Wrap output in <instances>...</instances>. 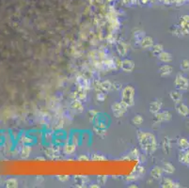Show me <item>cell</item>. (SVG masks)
Instances as JSON below:
<instances>
[{
  "label": "cell",
  "mask_w": 189,
  "mask_h": 188,
  "mask_svg": "<svg viewBox=\"0 0 189 188\" xmlns=\"http://www.w3.org/2000/svg\"><path fill=\"white\" fill-rule=\"evenodd\" d=\"M158 59H159L162 62H165V63H168L169 61H171L172 59V56L168 52H161L159 54V56H158Z\"/></svg>",
  "instance_id": "9c48e42d"
},
{
  "label": "cell",
  "mask_w": 189,
  "mask_h": 188,
  "mask_svg": "<svg viewBox=\"0 0 189 188\" xmlns=\"http://www.w3.org/2000/svg\"><path fill=\"white\" fill-rule=\"evenodd\" d=\"M179 161L183 164H189V152L180 153Z\"/></svg>",
  "instance_id": "5bb4252c"
},
{
  "label": "cell",
  "mask_w": 189,
  "mask_h": 188,
  "mask_svg": "<svg viewBox=\"0 0 189 188\" xmlns=\"http://www.w3.org/2000/svg\"><path fill=\"white\" fill-rule=\"evenodd\" d=\"M169 96H170V98L172 101H174L176 103H180L181 101H182V94H181L179 91H171L170 94H169Z\"/></svg>",
  "instance_id": "4fadbf2b"
},
{
  "label": "cell",
  "mask_w": 189,
  "mask_h": 188,
  "mask_svg": "<svg viewBox=\"0 0 189 188\" xmlns=\"http://www.w3.org/2000/svg\"><path fill=\"white\" fill-rule=\"evenodd\" d=\"M118 51L119 53V55H121V56H124L126 52H127V50L125 49V46H124V44L123 43H119L118 44Z\"/></svg>",
  "instance_id": "44dd1931"
},
{
  "label": "cell",
  "mask_w": 189,
  "mask_h": 188,
  "mask_svg": "<svg viewBox=\"0 0 189 188\" xmlns=\"http://www.w3.org/2000/svg\"><path fill=\"white\" fill-rule=\"evenodd\" d=\"M176 111L179 113V115L183 117H186L189 115V108L183 103H177L176 105Z\"/></svg>",
  "instance_id": "5b68a950"
},
{
  "label": "cell",
  "mask_w": 189,
  "mask_h": 188,
  "mask_svg": "<svg viewBox=\"0 0 189 188\" xmlns=\"http://www.w3.org/2000/svg\"><path fill=\"white\" fill-rule=\"evenodd\" d=\"M178 144L182 149H189V142L187 141V139L186 138H180L178 141Z\"/></svg>",
  "instance_id": "2e32d148"
},
{
  "label": "cell",
  "mask_w": 189,
  "mask_h": 188,
  "mask_svg": "<svg viewBox=\"0 0 189 188\" xmlns=\"http://www.w3.org/2000/svg\"><path fill=\"white\" fill-rule=\"evenodd\" d=\"M75 151V146L74 145H66L64 147V152L66 154H72V152H74Z\"/></svg>",
  "instance_id": "d6986e66"
},
{
  "label": "cell",
  "mask_w": 189,
  "mask_h": 188,
  "mask_svg": "<svg viewBox=\"0 0 189 188\" xmlns=\"http://www.w3.org/2000/svg\"><path fill=\"white\" fill-rule=\"evenodd\" d=\"M161 106H162V103L161 102H153L150 105V111L153 114H157L158 112L160 111L161 109Z\"/></svg>",
  "instance_id": "8fae6325"
},
{
  "label": "cell",
  "mask_w": 189,
  "mask_h": 188,
  "mask_svg": "<svg viewBox=\"0 0 189 188\" xmlns=\"http://www.w3.org/2000/svg\"><path fill=\"white\" fill-rule=\"evenodd\" d=\"M152 43H153V41H152V39L151 37H149V36H146L144 37L143 39H142L141 41V46L143 47V48H150V47H152Z\"/></svg>",
  "instance_id": "30bf717a"
},
{
  "label": "cell",
  "mask_w": 189,
  "mask_h": 188,
  "mask_svg": "<svg viewBox=\"0 0 189 188\" xmlns=\"http://www.w3.org/2000/svg\"><path fill=\"white\" fill-rule=\"evenodd\" d=\"M101 87H102L103 90H109L111 87H112V84H111L109 81H105V82H103V83L101 84Z\"/></svg>",
  "instance_id": "cb8c5ba5"
},
{
  "label": "cell",
  "mask_w": 189,
  "mask_h": 188,
  "mask_svg": "<svg viewBox=\"0 0 189 188\" xmlns=\"http://www.w3.org/2000/svg\"><path fill=\"white\" fill-rule=\"evenodd\" d=\"M181 69H182L183 71L184 72H187L189 71V61L184 59L182 61V63H181Z\"/></svg>",
  "instance_id": "603a6c76"
},
{
  "label": "cell",
  "mask_w": 189,
  "mask_h": 188,
  "mask_svg": "<svg viewBox=\"0 0 189 188\" xmlns=\"http://www.w3.org/2000/svg\"><path fill=\"white\" fill-rule=\"evenodd\" d=\"M175 86L178 90H186L189 87V82L186 77H183L181 74H178L175 79Z\"/></svg>",
  "instance_id": "277c9868"
},
{
  "label": "cell",
  "mask_w": 189,
  "mask_h": 188,
  "mask_svg": "<svg viewBox=\"0 0 189 188\" xmlns=\"http://www.w3.org/2000/svg\"><path fill=\"white\" fill-rule=\"evenodd\" d=\"M161 52H163V45H162V44H155V45H153V47H152L153 55H155V56H158Z\"/></svg>",
  "instance_id": "e0dca14e"
},
{
  "label": "cell",
  "mask_w": 189,
  "mask_h": 188,
  "mask_svg": "<svg viewBox=\"0 0 189 188\" xmlns=\"http://www.w3.org/2000/svg\"><path fill=\"white\" fill-rule=\"evenodd\" d=\"M135 100V90L131 86H127L122 90L121 93V102L128 106H132L134 105Z\"/></svg>",
  "instance_id": "7a4b0ae2"
},
{
  "label": "cell",
  "mask_w": 189,
  "mask_h": 188,
  "mask_svg": "<svg viewBox=\"0 0 189 188\" xmlns=\"http://www.w3.org/2000/svg\"><path fill=\"white\" fill-rule=\"evenodd\" d=\"M121 69L124 72H130L134 70V67H135V64L132 60L130 59H123L121 63Z\"/></svg>",
  "instance_id": "8992f818"
},
{
  "label": "cell",
  "mask_w": 189,
  "mask_h": 188,
  "mask_svg": "<svg viewBox=\"0 0 189 188\" xmlns=\"http://www.w3.org/2000/svg\"><path fill=\"white\" fill-rule=\"evenodd\" d=\"M139 143L142 149L147 152L152 153L156 148V141L154 136L150 133H142L139 135Z\"/></svg>",
  "instance_id": "6da1fadb"
},
{
  "label": "cell",
  "mask_w": 189,
  "mask_h": 188,
  "mask_svg": "<svg viewBox=\"0 0 189 188\" xmlns=\"http://www.w3.org/2000/svg\"><path fill=\"white\" fill-rule=\"evenodd\" d=\"M72 108H74V110L78 111V112H81V111L83 110V105H82V103H81V102H79V101H74V102H72Z\"/></svg>",
  "instance_id": "ac0fdd59"
},
{
  "label": "cell",
  "mask_w": 189,
  "mask_h": 188,
  "mask_svg": "<svg viewBox=\"0 0 189 188\" xmlns=\"http://www.w3.org/2000/svg\"><path fill=\"white\" fill-rule=\"evenodd\" d=\"M163 170L167 172V173L171 174V173H173V172L175 171V167H173L170 163H166L164 165V167H163Z\"/></svg>",
  "instance_id": "9a60e30c"
},
{
  "label": "cell",
  "mask_w": 189,
  "mask_h": 188,
  "mask_svg": "<svg viewBox=\"0 0 189 188\" xmlns=\"http://www.w3.org/2000/svg\"><path fill=\"white\" fill-rule=\"evenodd\" d=\"M79 160H88V157H86V156H80L79 157Z\"/></svg>",
  "instance_id": "d4e9b609"
},
{
  "label": "cell",
  "mask_w": 189,
  "mask_h": 188,
  "mask_svg": "<svg viewBox=\"0 0 189 188\" xmlns=\"http://www.w3.org/2000/svg\"><path fill=\"white\" fill-rule=\"evenodd\" d=\"M156 115V118L159 121H169L171 118V114L168 112V111H164V112H158Z\"/></svg>",
  "instance_id": "52a82bcc"
},
{
  "label": "cell",
  "mask_w": 189,
  "mask_h": 188,
  "mask_svg": "<svg viewBox=\"0 0 189 188\" xmlns=\"http://www.w3.org/2000/svg\"><path fill=\"white\" fill-rule=\"evenodd\" d=\"M162 173H163V168H160L158 167H153V169H152L151 174L154 179H160L162 177Z\"/></svg>",
  "instance_id": "7c38bea8"
},
{
  "label": "cell",
  "mask_w": 189,
  "mask_h": 188,
  "mask_svg": "<svg viewBox=\"0 0 189 188\" xmlns=\"http://www.w3.org/2000/svg\"><path fill=\"white\" fill-rule=\"evenodd\" d=\"M159 72H160V74L162 76L168 75L172 72V67L169 66V65H168V64H165V65H163V66L160 67Z\"/></svg>",
  "instance_id": "ba28073f"
},
{
  "label": "cell",
  "mask_w": 189,
  "mask_h": 188,
  "mask_svg": "<svg viewBox=\"0 0 189 188\" xmlns=\"http://www.w3.org/2000/svg\"><path fill=\"white\" fill-rule=\"evenodd\" d=\"M127 109V106L123 103L122 102L121 103H116L112 105V111L113 114L115 115L117 118H121L124 115L125 111Z\"/></svg>",
  "instance_id": "3957f363"
},
{
  "label": "cell",
  "mask_w": 189,
  "mask_h": 188,
  "mask_svg": "<svg viewBox=\"0 0 189 188\" xmlns=\"http://www.w3.org/2000/svg\"><path fill=\"white\" fill-rule=\"evenodd\" d=\"M133 122H134V124H136V125H140L142 122H143V118H142L140 115H137V116L134 117Z\"/></svg>",
  "instance_id": "7402d4cb"
},
{
  "label": "cell",
  "mask_w": 189,
  "mask_h": 188,
  "mask_svg": "<svg viewBox=\"0 0 189 188\" xmlns=\"http://www.w3.org/2000/svg\"><path fill=\"white\" fill-rule=\"evenodd\" d=\"M163 186L164 187H178L179 185H176V183L173 182V181H171V180L166 179L165 181H164Z\"/></svg>",
  "instance_id": "ffe728a7"
}]
</instances>
